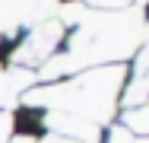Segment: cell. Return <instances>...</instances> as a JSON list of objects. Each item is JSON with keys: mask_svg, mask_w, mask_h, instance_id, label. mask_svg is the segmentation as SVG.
<instances>
[{"mask_svg": "<svg viewBox=\"0 0 149 143\" xmlns=\"http://www.w3.org/2000/svg\"><path fill=\"white\" fill-rule=\"evenodd\" d=\"M143 3L140 6H124V10H86L83 19L76 22V32L70 38L67 54H57L45 60L41 70H35V80H45V86L54 83L60 73H76V70H95L98 64L111 67L136 51L143 38Z\"/></svg>", "mask_w": 149, "mask_h": 143, "instance_id": "1", "label": "cell"}, {"mask_svg": "<svg viewBox=\"0 0 149 143\" xmlns=\"http://www.w3.org/2000/svg\"><path fill=\"white\" fill-rule=\"evenodd\" d=\"M120 86H124V67L111 64V67L86 70L73 80H67V83H48V86H38V89H29L22 95V102L41 105L48 111L76 114V118H86V121L102 127L114 114Z\"/></svg>", "mask_w": 149, "mask_h": 143, "instance_id": "2", "label": "cell"}, {"mask_svg": "<svg viewBox=\"0 0 149 143\" xmlns=\"http://www.w3.org/2000/svg\"><path fill=\"white\" fill-rule=\"evenodd\" d=\"M146 99H149V86L143 76H136L130 83V89H127V95H124V105L127 108H140V105H146Z\"/></svg>", "mask_w": 149, "mask_h": 143, "instance_id": "8", "label": "cell"}, {"mask_svg": "<svg viewBox=\"0 0 149 143\" xmlns=\"http://www.w3.org/2000/svg\"><path fill=\"white\" fill-rule=\"evenodd\" d=\"M143 80H146V86H149V70H146V73H143Z\"/></svg>", "mask_w": 149, "mask_h": 143, "instance_id": "13", "label": "cell"}, {"mask_svg": "<svg viewBox=\"0 0 149 143\" xmlns=\"http://www.w3.org/2000/svg\"><path fill=\"white\" fill-rule=\"evenodd\" d=\"M13 143H35V137H29V134H22V137H13Z\"/></svg>", "mask_w": 149, "mask_h": 143, "instance_id": "12", "label": "cell"}, {"mask_svg": "<svg viewBox=\"0 0 149 143\" xmlns=\"http://www.w3.org/2000/svg\"><path fill=\"white\" fill-rule=\"evenodd\" d=\"M60 38H63V22L60 19H45V22H38V26L32 29L29 35H26V41L16 48V67H38V64H45V60H51V54L57 51Z\"/></svg>", "mask_w": 149, "mask_h": 143, "instance_id": "3", "label": "cell"}, {"mask_svg": "<svg viewBox=\"0 0 149 143\" xmlns=\"http://www.w3.org/2000/svg\"><path fill=\"white\" fill-rule=\"evenodd\" d=\"M10 130H13V118L10 111H0V143H10Z\"/></svg>", "mask_w": 149, "mask_h": 143, "instance_id": "10", "label": "cell"}, {"mask_svg": "<svg viewBox=\"0 0 149 143\" xmlns=\"http://www.w3.org/2000/svg\"><path fill=\"white\" fill-rule=\"evenodd\" d=\"M79 3H92L95 10H124V6H130V0H79Z\"/></svg>", "mask_w": 149, "mask_h": 143, "instance_id": "9", "label": "cell"}, {"mask_svg": "<svg viewBox=\"0 0 149 143\" xmlns=\"http://www.w3.org/2000/svg\"><path fill=\"white\" fill-rule=\"evenodd\" d=\"M48 127L54 130V137H63V140H73V143H98L102 140L98 124H92L86 118H76V114H67V111H48Z\"/></svg>", "mask_w": 149, "mask_h": 143, "instance_id": "5", "label": "cell"}, {"mask_svg": "<svg viewBox=\"0 0 149 143\" xmlns=\"http://www.w3.org/2000/svg\"><path fill=\"white\" fill-rule=\"evenodd\" d=\"M41 143H73V140H63V137H54V134H51V137H45Z\"/></svg>", "mask_w": 149, "mask_h": 143, "instance_id": "11", "label": "cell"}, {"mask_svg": "<svg viewBox=\"0 0 149 143\" xmlns=\"http://www.w3.org/2000/svg\"><path fill=\"white\" fill-rule=\"evenodd\" d=\"M32 83H35V70H26V67L0 70V111H6L19 95H26Z\"/></svg>", "mask_w": 149, "mask_h": 143, "instance_id": "6", "label": "cell"}, {"mask_svg": "<svg viewBox=\"0 0 149 143\" xmlns=\"http://www.w3.org/2000/svg\"><path fill=\"white\" fill-rule=\"evenodd\" d=\"M146 143H149V137H146Z\"/></svg>", "mask_w": 149, "mask_h": 143, "instance_id": "14", "label": "cell"}, {"mask_svg": "<svg viewBox=\"0 0 149 143\" xmlns=\"http://www.w3.org/2000/svg\"><path fill=\"white\" fill-rule=\"evenodd\" d=\"M124 130H130L133 137H149V102L140 108H127L124 111Z\"/></svg>", "mask_w": 149, "mask_h": 143, "instance_id": "7", "label": "cell"}, {"mask_svg": "<svg viewBox=\"0 0 149 143\" xmlns=\"http://www.w3.org/2000/svg\"><path fill=\"white\" fill-rule=\"evenodd\" d=\"M57 0H0V38L16 35L26 22L51 19Z\"/></svg>", "mask_w": 149, "mask_h": 143, "instance_id": "4", "label": "cell"}]
</instances>
